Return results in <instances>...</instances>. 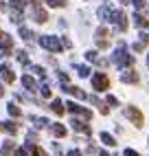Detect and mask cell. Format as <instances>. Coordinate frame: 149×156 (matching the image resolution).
Returning <instances> with one entry per match:
<instances>
[{
  "instance_id": "26",
  "label": "cell",
  "mask_w": 149,
  "mask_h": 156,
  "mask_svg": "<svg viewBox=\"0 0 149 156\" xmlns=\"http://www.w3.org/2000/svg\"><path fill=\"white\" fill-rule=\"evenodd\" d=\"M33 70H35V75H40V77H44V75H46V73H44V68H42V66H33Z\"/></svg>"
},
{
  "instance_id": "37",
  "label": "cell",
  "mask_w": 149,
  "mask_h": 156,
  "mask_svg": "<svg viewBox=\"0 0 149 156\" xmlns=\"http://www.w3.org/2000/svg\"><path fill=\"white\" fill-rule=\"evenodd\" d=\"M2 35H5V33H2V31H0V37H2Z\"/></svg>"
},
{
  "instance_id": "28",
  "label": "cell",
  "mask_w": 149,
  "mask_h": 156,
  "mask_svg": "<svg viewBox=\"0 0 149 156\" xmlns=\"http://www.w3.org/2000/svg\"><path fill=\"white\" fill-rule=\"evenodd\" d=\"M125 156H140L136 150H125Z\"/></svg>"
},
{
  "instance_id": "13",
  "label": "cell",
  "mask_w": 149,
  "mask_h": 156,
  "mask_svg": "<svg viewBox=\"0 0 149 156\" xmlns=\"http://www.w3.org/2000/svg\"><path fill=\"white\" fill-rule=\"evenodd\" d=\"M112 13H114V11H112V9H110L108 5L99 9V16H101V20H112Z\"/></svg>"
},
{
  "instance_id": "17",
  "label": "cell",
  "mask_w": 149,
  "mask_h": 156,
  "mask_svg": "<svg viewBox=\"0 0 149 156\" xmlns=\"http://www.w3.org/2000/svg\"><path fill=\"white\" fill-rule=\"evenodd\" d=\"M134 18H136V24L140 27V29H147V27H149V20H147V18H143V16H138V13H136Z\"/></svg>"
},
{
  "instance_id": "3",
  "label": "cell",
  "mask_w": 149,
  "mask_h": 156,
  "mask_svg": "<svg viewBox=\"0 0 149 156\" xmlns=\"http://www.w3.org/2000/svg\"><path fill=\"white\" fill-rule=\"evenodd\" d=\"M114 62H116L119 66H132V64H134V57L125 53V44H123V42H121L119 51H116V55H114Z\"/></svg>"
},
{
  "instance_id": "20",
  "label": "cell",
  "mask_w": 149,
  "mask_h": 156,
  "mask_svg": "<svg viewBox=\"0 0 149 156\" xmlns=\"http://www.w3.org/2000/svg\"><path fill=\"white\" fill-rule=\"evenodd\" d=\"M9 114H11V117H20V114H22V110H20L18 106H13V103H9Z\"/></svg>"
},
{
  "instance_id": "14",
  "label": "cell",
  "mask_w": 149,
  "mask_h": 156,
  "mask_svg": "<svg viewBox=\"0 0 149 156\" xmlns=\"http://www.w3.org/2000/svg\"><path fill=\"white\" fill-rule=\"evenodd\" d=\"M101 141H103L105 145H110V147H114V145H116L114 136H112V134H108V132H101Z\"/></svg>"
},
{
  "instance_id": "24",
  "label": "cell",
  "mask_w": 149,
  "mask_h": 156,
  "mask_svg": "<svg viewBox=\"0 0 149 156\" xmlns=\"http://www.w3.org/2000/svg\"><path fill=\"white\" fill-rule=\"evenodd\" d=\"M42 95H44V97H50V86H48V84L42 86Z\"/></svg>"
},
{
  "instance_id": "34",
  "label": "cell",
  "mask_w": 149,
  "mask_h": 156,
  "mask_svg": "<svg viewBox=\"0 0 149 156\" xmlns=\"http://www.w3.org/2000/svg\"><path fill=\"white\" fill-rule=\"evenodd\" d=\"M5 95V88H2V84H0V97H2Z\"/></svg>"
},
{
  "instance_id": "18",
  "label": "cell",
  "mask_w": 149,
  "mask_h": 156,
  "mask_svg": "<svg viewBox=\"0 0 149 156\" xmlns=\"http://www.w3.org/2000/svg\"><path fill=\"white\" fill-rule=\"evenodd\" d=\"M2 130H7L9 134H16V132H18V126H16V123H11V121H5Z\"/></svg>"
},
{
  "instance_id": "23",
  "label": "cell",
  "mask_w": 149,
  "mask_h": 156,
  "mask_svg": "<svg viewBox=\"0 0 149 156\" xmlns=\"http://www.w3.org/2000/svg\"><path fill=\"white\" fill-rule=\"evenodd\" d=\"M77 70H79V75H81V77H88V75H90V68H88V66H79Z\"/></svg>"
},
{
  "instance_id": "29",
  "label": "cell",
  "mask_w": 149,
  "mask_h": 156,
  "mask_svg": "<svg viewBox=\"0 0 149 156\" xmlns=\"http://www.w3.org/2000/svg\"><path fill=\"white\" fill-rule=\"evenodd\" d=\"M66 156H83V154H81V152H79V150H70V152H68V154H66Z\"/></svg>"
},
{
  "instance_id": "31",
  "label": "cell",
  "mask_w": 149,
  "mask_h": 156,
  "mask_svg": "<svg viewBox=\"0 0 149 156\" xmlns=\"http://www.w3.org/2000/svg\"><path fill=\"white\" fill-rule=\"evenodd\" d=\"M88 59L94 62V59H97V53H94V51H90V53H88Z\"/></svg>"
},
{
  "instance_id": "33",
  "label": "cell",
  "mask_w": 149,
  "mask_h": 156,
  "mask_svg": "<svg viewBox=\"0 0 149 156\" xmlns=\"http://www.w3.org/2000/svg\"><path fill=\"white\" fill-rule=\"evenodd\" d=\"M140 37H143V42H145V44H149V35H145V33H143Z\"/></svg>"
},
{
  "instance_id": "12",
  "label": "cell",
  "mask_w": 149,
  "mask_h": 156,
  "mask_svg": "<svg viewBox=\"0 0 149 156\" xmlns=\"http://www.w3.org/2000/svg\"><path fill=\"white\" fill-rule=\"evenodd\" d=\"M50 110H53V112H55V114H57V117H61V114H64V110H66V108H64V103H61L59 99H55V101H53V103H50Z\"/></svg>"
},
{
  "instance_id": "32",
  "label": "cell",
  "mask_w": 149,
  "mask_h": 156,
  "mask_svg": "<svg viewBox=\"0 0 149 156\" xmlns=\"http://www.w3.org/2000/svg\"><path fill=\"white\" fill-rule=\"evenodd\" d=\"M108 103H112V106H116V103H119V99H116V97H108Z\"/></svg>"
},
{
  "instance_id": "39",
  "label": "cell",
  "mask_w": 149,
  "mask_h": 156,
  "mask_svg": "<svg viewBox=\"0 0 149 156\" xmlns=\"http://www.w3.org/2000/svg\"><path fill=\"white\" fill-rule=\"evenodd\" d=\"M147 62H149V57H147Z\"/></svg>"
},
{
  "instance_id": "16",
  "label": "cell",
  "mask_w": 149,
  "mask_h": 156,
  "mask_svg": "<svg viewBox=\"0 0 149 156\" xmlns=\"http://www.w3.org/2000/svg\"><path fill=\"white\" fill-rule=\"evenodd\" d=\"M53 134H55V136H66V128L64 126H59V123H55V126H53Z\"/></svg>"
},
{
  "instance_id": "7",
  "label": "cell",
  "mask_w": 149,
  "mask_h": 156,
  "mask_svg": "<svg viewBox=\"0 0 149 156\" xmlns=\"http://www.w3.org/2000/svg\"><path fill=\"white\" fill-rule=\"evenodd\" d=\"M121 79L125 81V84H138V73L136 70H127L121 75Z\"/></svg>"
},
{
  "instance_id": "11",
  "label": "cell",
  "mask_w": 149,
  "mask_h": 156,
  "mask_svg": "<svg viewBox=\"0 0 149 156\" xmlns=\"http://www.w3.org/2000/svg\"><path fill=\"white\" fill-rule=\"evenodd\" d=\"M64 90H66V92H70V95H74L77 99H88V97H86V92H83V90H79V88H74V86H64Z\"/></svg>"
},
{
  "instance_id": "36",
  "label": "cell",
  "mask_w": 149,
  "mask_h": 156,
  "mask_svg": "<svg viewBox=\"0 0 149 156\" xmlns=\"http://www.w3.org/2000/svg\"><path fill=\"white\" fill-rule=\"evenodd\" d=\"M99 156H108V154H105V152H101V154H99Z\"/></svg>"
},
{
  "instance_id": "1",
  "label": "cell",
  "mask_w": 149,
  "mask_h": 156,
  "mask_svg": "<svg viewBox=\"0 0 149 156\" xmlns=\"http://www.w3.org/2000/svg\"><path fill=\"white\" fill-rule=\"evenodd\" d=\"M125 117L130 119V121L134 123L136 128H140L143 123H145V117H143V112L138 110V108H134V106H127V108H125Z\"/></svg>"
},
{
  "instance_id": "35",
  "label": "cell",
  "mask_w": 149,
  "mask_h": 156,
  "mask_svg": "<svg viewBox=\"0 0 149 156\" xmlns=\"http://www.w3.org/2000/svg\"><path fill=\"white\" fill-rule=\"evenodd\" d=\"M0 11H5V5H0Z\"/></svg>"
},
{
  "instance_id": "4",
  "label": "cell",
  "mask_w": 149,
  "mask_h": 156,
  "mask_svg": "<svg viewBox=\"0 0 149 156\" xmlns=\"http://www.w3.org/2000/svg\"><path fill=\"white\" fill-rule=\"evenodd\" d=\"M40 44L44 46V48H48V51H53V53H59V51H61V44H59V40H57L55 35H44V37H40Z\"/></svg>"
},
{
  "instance_id": "22",
  "label": "cell",
  "mask_w": 149,
  "mask_h": 156,
  "mask_svg": "<svg viewBox=\"0 0 149 156\" xmlns=\"http://www.w3.org/2000/svg\"><path fill=\"white\" fill-rule=\"evenodd\" d=\"M11 7L16 9V11H22L24 9V0H11Z\"/></svg>"
},
{
  "instance_id": "25",
  "label": "cell",
  "mask_w": 149,
  "mask_h": 156,
  "mask_svg": "<svg viewBox=\"0 0 149 156\" xmlns=\"http://www.w3.org/2000/svg\"><path fill=\"white\" fill-rule=\"evenodd\" d=\"M18 59L22 62V64H26V62H29V59H26V53H24V51H20V53H18Z\"/></svg>"
},
{
  "instance_id": "21",
  "label": "cell",
  "mask_w": 149,
  "mask_h": 156,
  "mask_svg": "<svg viewBox=\"0 0 149 156\" xmlns=\"http://www.w3.org/2000/svg\"><path fill=\"white\" fill-rule=\"evenodd\" d=\"M48 7H66V0H46Z\"/></svg>"
},
{
  "instance_id": "10",
  "label": "cell",
  "mask_w": 149,
  "mask_h": 156,
  "mask_svg": "<svg viewBox=\"0 0 149 156\" xmlns=\"http://www.w3.org/2000/svg\"><path fill=\"white\" fill-rule=\"evenodd\" d=\"M22 84H24V88H26L29 92L37 90V84H35V79H33V77H29V75H24V77H22Z\"/></svg>"
},
{
  "instance_id": "27",
  "label": "cell",
  "mask_w": 149,
  "mask_h": 156,
  "mask_svg": "<svg viewBox=\"0 0 149 156\" xmlns=\"http://www.w3.org/2000/svg\"><path fill=\"white\" fill-rule=\"evenodd\" d=\"M18 156H29V145L22 147V150H18Z\"/></svg>"
},
{
  "instance_id": "15",
  "label": "cell",
  "mask_w": 149,
  "mask_h": 156,
  "mask_svg": "<svg viewBox=\"0 0 149 156\" xmlns=\"http://www.w3.org/2000/svg\"><path fill=\"white\" fill-rule=\"evenodd\" d=\"M13 150H16V145H13V141H7L5 145H2V156H9V154H13Z\"/></svg>"
},
{
  "instance_id": "9",
  "label": "cell",
  "mask_w": 149,
  "mask_h": 156,
  "mask_svg": "<svg viewBox=\"0 0 149 156\" xmlns=\"http://www.w3.org/2000/svg\"><path fill=\"white\" fill-rule=\"evenodd\" d=\"M70 123H72V128L77 130V132H83V134H90V132H92V130H90V126H88V123H83V121H77V119H72Z\"/></svg>"
},
{
  "instance_id": "30",
  "label": "cell",
  "mask_w": 149,
  "mask_h": 156,
  "mask_svg": "<svg viewBox=\"0 0 149 156\" xmlns=\"http://www.w3.org/2000/svg\"><path fill=\"white\" fill-rule=\"evenodd\" d=\"M132 2L138 7V9H143V5H145V0H132Z\"/></svg>"
},
{
  "instance_id": "8",
  "label": "cell",
  "mask_w": 149,
  "mask_h": 156,
  "mask_svg": "<svg viewBox=\"0 0 149 156\" xmlns=\"http://www.w3.org/2000/svg\"><path fill=\"white\" fill-rule=\"evenodd\" d=\"M0 73H2V77H5V81H7V84H13L16 75H13V70L9 68L7 64H2V66H0Z\"/></svg>"
},
{
  "instance_id": "6",
  "label": "cell",
  "mask_w": 149,
  "mask_h": 156,
  "mask_svg": "<svg viewBox=\"0 0 149 156\" xmlns=\"http://www.w3.org/2000/svg\"><path fill=\"white\" fill-rule=\"evenodd\" d=\"M112 22H116V27L121 31H127V16L123 11H114L112 13Z\"/></svg>"
},
{
  "instance_id": "5",
  "label": "cell",
  "mask_w": 149,
  "mask_h": 156,
  "mask_svg": "<svg viewBox=\"0 0 149 156\" xmlns=\"http://www.w3.org/2000/svg\"><path fill=\"white\" fill-rule=\"evenodd\" d=\"M66 110L72 112V114H81L83 119H92V112H90L88 108H81V106H77V103H72V101L66 103Z\"/></svg>"
},
{
  "instance_id": "19",
  "label": "cell",
  "mask_w": 149,
  "mask_h": 156,
  "mask_svg": "<svg viewBox=\"0 0 149 156\" xmlns=\"http://www.w3.org/2000/svg\"><path fill=\"white\" fill-rule=\"evenodd\" d=\"M20 35H22V40H26V42H29V40H33V33H31L26 27H20Z\"/></svg>"
},
{
  "instance_id": "38",
  "label": "cell",
  "mask_w": 149,
  "mask_h": 156,
  "mask_svg": "<svg viewBox=\"0 0 149 156\" xmlns=\"http://www.w3.org/2000/svg\"><path fill=\"white\" fill-rule=\"evenodd\" d=\"M0 130H2V126H0Z\"/></svg>"
},
{
  "instance_id": "2",
  "label": "cell",
  "mask_w": 149,
  "mask_h": 156,
  "mask_svg": "<svg viewBox=\"0 0 149 156\" xmlns=\"http://www.w3.org/2000/svg\"><path fill=\"white\" fill-rule=\"evenodd\" d=\"M92 88L97 92H103L110 88V79L108 75H103V73H97V75H92Z\"/></svg>"
}]
</instances>
